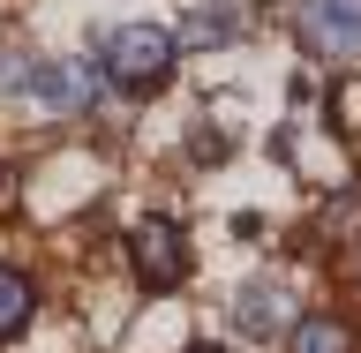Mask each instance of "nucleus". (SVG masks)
<instances>
[{
    "instance_id": "nucleus-2",
    "label": "nucleus",
    "mask_w": 361,
    "mask_h": 353,
    "mask_svg": "<svg viewBox=\"0 0 361 353\" xmlns=\"http://www.w3.org/2000/svg\"><path fill=\"white\" fill-rule=\"evenodd\" d=\"M98 98H106V68L83 61V53L38 61V75H30V106L53 113V120H83V113H98Z\"/></svg>"
},
{
    "instance_id": "nucleus-5",
    "label": "nucleus",
    "mask_w": 361,
    "mask_h": 353,
    "mask_svg": "<svg viewBox=\"0 0 361 353\" xmlns=\"http://www.w3.org/2000/svg\"><path fill=\"white\" fill-rule=\"evenodd\" d=\"M293 38L316 61H361V0H293Z\"/></svg>"
},
{
    "instance_id": "nucleus-12",
    "label": "nucleus",
    "mask_w": 361,
    "mask_h": 353,
    "mask_svg": "<svg viewBox=\"0 0 361 353\" xmlns=\"http://www.w3.org/2000/svg\"><path fill=\"white\" fill-rule=\"evenodd\" d=\"M0 188H8V166H0Z\"/></svg>"
},
{
    "instance_id": "nucleus-7",
    "label": "nucleus",
    "mask_w": 361,
    "mask_h": 353,
    "mask_svg": "<svg viewBox=\"0 0 361 353\" xmlns=\"http://www.w3.org/2000/svg\"><path fill=\"white\" fill-rule=\"evenodd\" d=\"M286 353H361V338H354V323L338 309H309L286 331Z\"/></svg>"
},
{
    "instance_id": "nucleus-1",
    "label": "nucleus",
    "mask_w": 361,
    "mask_h": 353,
    "mask_svg": "<svg viewBox=\"0 0 361 353\" xmlns=\"http://www.w3.org/2000/svg\"><path fill=\"white\" fill-rule=\"evenodd\" d=\"M98 68H106L113 90H128V98H151V90L173 83L180 68V38L166 23H113L106 38H98Z\"/></svg>"
},
{
    "instance_id": "nucleus-11",
    "label": "nucleus",
    "mask_w": 361,
    "mask_h": 353,
    "mask_svg": "<svg viewBox=\"0 0 361 353\" xmlns=\"http://www.w3.org/2000/svg\"><path fill=\"white\" fill-rule=\"evenodd\" d=\"M188 353H226V346H211V338H203V346H188Z\"/></svg>"
},
{
    "instance_id": "nucleus-4",
    "label": "nucleus",
    "mask_w": 361,
    "mask_h": 353,
    "mask_svg": "<svg viewBox=\"0 0 361 353\" xmlns=\"http://www.w3.org/2000/svg\"><path fill=\"white\" fill-rule=\"evenodd\" d=\"M293 323H301V301H293V286L279 278V271H256V278L233 286V331L241 338L271 346V338H286Z\"/></svg>"
},
{
    "instance_id": "nucleus-3",
    "label": "nucleus",
    "mask_w": 361,
    "mask_h": 353,
    "mask_svg": "<svg viewBox=\"0 0 361 353\" xmlns=\"http://www.w3.org/2000/svg\"><path fill=\"white\" fill-rule=\"evenodd\" d=\"M188 233H180V218H135L128 233V271L143 293H173L180 278H188Z\"/></svg>"
},
{
    "instance_id": "nucleus-6",
    "label": "nucleus",
    "mask_w": 361,
    "mask_h": 353,
    "mask_svg": "<svg viewBox=\"0 0 361 353\" xmlns=\"http://www.w3.org/2000/svg\"><path fill=\"white\" fill-rule=\"evenodd\" d=\"M248 0H203V8H188V16H180V30L173 38L180 45H196V53H219V45H241L248 38Z\"/></svg>"
},
{
    "instance_id": "nucleus-9",
    "label": "nucleus",
    "mask_w": 361,
    "mask_h": 353,
    "mask_svg": "<svg viewBox=\"0 0 361 353\" xmlns=\"http://www.w3.org/2000/svg\"><path fill=\"white\" fill-rule=\"evenodd\" d=\"M30 75H38V61L16 38H0V98H30Z\"/></svg>"
},
{
    "instance_id": "nucleus-10",
    "label": "nucleus",
    "mask_w": 361,
    "mask_h": 353,
    "mask_svg": "<svg viewBox=\"0 0 361 353\" xmlns=\"http://www.w3.org/2000/svg\"><path fill=\"white\" fill-rule=\"evenodd\" d=\"M188 158H196V166L226 158V135H211V120H196V135H188Z\"/></svg>"
},
{
    "instance_id": "nucleus-8",
    "label": "nucleus",
    "mask_w": 361,
    "mask_h": 353,
    "mask_svg": "<svg viewBox=\"0 0 361 353\" xmlns=\"http://www.w3.org/2000/svg\"><path fill=\"white\" fill-rule=\"evenodd\" d=\"M30 316H38V286H30V271L0 264V338H23V331H30Z\"/></svg>"
}]
</instances>
